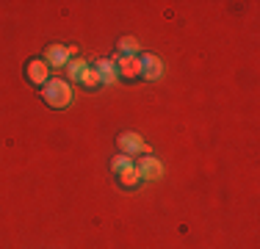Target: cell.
Masks as SVG:
<instances>
[{"mask_svg":"<svg viewBox=\"0 0 260 249\" xmlns=\"http://www.w3.org/2000/svg\"><path fill=\"white\" fill-rule=\"evenodd\" d=\"M42 100H45L50 108H67L72 103V86L64 78H50L42 86Z\"/></svg>","mask_w":260,"mask_h":249,"instance_id":"6da1fadb","label":"cell"},{"mask_svg":"<svg viewBox=\"0 0 260 249\" xmlns=\"http://www.w3.org/2000/svg\"><path fill=\"white\" fill-rule=\"evenodd\" d=\"M114 67H116V75L122 80H141V61L139 55H114Z\"/></svg>","mask_w":260,"mask_h":249,"instance_id":"7a4b0ae2","label":"cell"},{"mask_svg":"<svg viewBox=\"0 0 260 249\" xmlns=\"http://www.w3.org/2000/svg\"><path fill=\"white\" fill-rule=\"evenodd\" d=\"M136 172H139L141 180H147V183H155V180L164 177V164L155 158V155H144V158L136 161Z\"/></svg>","mask_w":260,"mask_h":249,"instance_id":"3957f363","label":"cell"},{"mask_svg":"<svg viewBox=\"0 0 260 249\" xmlns=\"http://www.w3.org/2000/svg\"><path fill=\"white\" fill-rule=\"evenodd\" d=\"M116 144H119V152L122 155H130V158H136V155H150V147L141 141L139 133H119V139H116Z\"/></svg>","mask_w":260,"mask_h":249,"instance_id":"277c9868","label":"cell"},{"mask_svg":"<svg viewBox=\"0 0 260 249\" xmlns=\"http://www.w3.org/2000/svg\"><path fill=\"white\" fill-rule=\"evenodd\" d=\"M25 78H28V83H34L42 89V86L50 80V67L45 64V58H30L25 64Z\"/></svg>","mask_w":260,"mask_h":249,"instance_id":"5b68a950","label":"cell"},{"mask_svg":"<svg viewBox=\"0 0 260 249\" xmlns=\"http://www.w3.org/2000/svg\"><path fill=\"white\" fill-rule=\"evenodd\" d=\"M45 64L50 67V70H64L67 64H70V47L67 45H50V47H45Z\"/></svg>","mask_w":260,"mask_h":249,"instance_id":"8992f818","label":"cell"},{"mask_svg":"<svg viewBox=\"0 0 260 249\" xmlns=\"http://www.w3.org/2000/svg\"><path fill=\"white\" fill-rule=\"evenodd\" d=\"M139 61H141V78H144V80H158L160 75H164V61H160L158 55L141 53Z\"/></svg>","mask_w":260,"mask_h":249,"instance_id":"52a82bcc","label":"cell"},{"mask_svg":"<svg viewBox=\"0 0 260 249\" xmlns=\"http://www.w3.org/2000/svg\"><path fill=\"white\" fill-rule=\"evenodd\" d=\"M91 67H94V70H97V75H100L103 86H108V83H116V80H119V75H116V67H114V61H111V58H97Z\"/></svg>","mask_w":260,"mask_h":249,"instance_id":"ba28073f","label":"cell"},{"mask_svg":"<svg viewBox=\"0 0 260 249\" xmlns=\"http://www.w3.org/2000/svg\"><path fill=\"white\" fill-rule=\"evenodd\" d=\"M78 83L83 86V89H100L103 80H100V75H97L94 67L86 64V67H83V72H80V78H78Z\"/></svg>","mask_w":260,"mask_h":249,"instance_id":"9c48e42d","label":"cell"},{"mask_svg":"<svg viewBox=\"0 0 260 249\" xmlns=\"http://www.w3.org/2000/svg\"><path fill=\"white\" fill-rule=\"evenodd\" d=\"M116 177H119L122 189H139V185H141V177H139V172H136V166H130V169L119 172Z\"/></svg>","mask_w":260,"mask_h":249,"instance_id":"30bf717a","label":"cell"},{"mask_svg":"<svg viewBox=\"0 0 260 249\" xmlns=\"http://www.w3.org/2000/svg\"><path fill=\"white\" fill-rule=\"evenodd\" d=\"M116 50H119V55H139V39L122 36V39L116 42Z\"/></svg>","mask_w":260,"mask_h":249,"instance_id":"8fae6325","label":"cell"},{"mask_svg":"<svg viewBox=\"0 0 260 249\" xmlns=\"http://www.w3.org/2000/svg\"><path fill=\"white\" fill-rule=\"evenodd\" d=\"M130 166H133V158H130V155H114V158H111V172L114 174H119V172H125V169H130Z\"/></svg>","mask_w":260,"mask_h":249,"instance_id":"7c38bea8","label":"cell"},{"mask_svg":"<svg viewBox=\"0 0 260 249\" xmlns=\"http://www.w3.org/2000/svg\"><path fill=\"white\" fill-rule=\"evenodd\" d=\"M86 64H89V61H86V58H78V55H75V58H70V64H67V75H70V80H78Z\"/></svg>","mask_w":260,"mask_h":249,"instance_id":"4fadbf2b","label":"cell"}]
</instances>
